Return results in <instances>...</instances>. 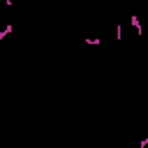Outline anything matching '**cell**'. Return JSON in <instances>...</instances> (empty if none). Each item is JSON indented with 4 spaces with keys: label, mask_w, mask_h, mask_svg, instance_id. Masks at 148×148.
Instances as JSON below:
<instances>
[{
    "label": "cell",
    "mask_w": 148,
    "mask_h": 148,
    "mask_svg": "<svg viewBox=\"0 0 148 148\" xmlns=\"http://www.w3.org/2000/svg\"><path fill=\"white\" fill-rule=\"evenodd\" d=\"M130 25L134 28V32H136V35H143V25H141V21H139V16H136V14H132V16H130Z\"/></svg>",
    "instance_id": "obj_1"
},
{
    "label": "cell",
    "mask_w": 148,
    "mask_h": 148,
    "mask_svg": "<svg viewBox=\"0 0 148 148\" xmlns=\"http://www.w3.org/2000/svg\"><path fill=\"white\" fill-rule=\"evenodd\" d=\"M12 30H14V25H12V23H7V25L0 30V44H2V39H5L7 35H12Z\"/></svg>",
    "instance_id": "obj_2"
},
{
    "label": "cell",
    "mask_w": 148,
    "mask_h": 148,
    "mask_svg": "<svg viewBox=\"0 0 148 148\" xmlns=\"http://www.w3.org/2000/svg\"><path fill=\"white\" fill-rule=\"evenodd\" d=\"M83 42H86V44H95V46H99V44H102V37H86Z\"/></svg>",
    "instance_id": "obj_3"
},
{
    "label": "cell",
    "mask_w": 148,
    "mask_h": 148,
    "mask_svg": "<svg viewBox=\"0 0 148 148\" xmlns=\"http://www.w3.org/2000/svg\"><path fill=\"white\" fill-rule=\"evenodd\" d=\"M116 39H123V23H116Z\"/></svg>",
    "instance_id": "obj_4"
},
{
    "label": "cell",
    "mask_w": 148,
    "mask_h": 148,
    "mask_svg": "<svg viewBox=\"0 0 148 148\" xmlns=\"http://www.w3.org/2000/svg\"><path fill=\"white\" fill-rule=\"evenodd\" d=\"M139 148H148V136H143V139L139 141Z\"/></svg>",
    "instance_id": "obj_5"
},
{
    "label": "cell",
    "mask_w": 148,
    "mask_h": 148,
    "mask_svg": "<svg viewBox=\"0 0 148 148\" xmlns=\"http://www.w3.org/2000/svg\"><path fill=\"white\" fill-rule=\"evenodd\" d=\"M2 2H5L7 7H12V5H14V0H2Z\"/></svg>",
    "instance_id": "obj_6"
}]
</instances>
